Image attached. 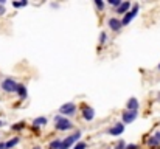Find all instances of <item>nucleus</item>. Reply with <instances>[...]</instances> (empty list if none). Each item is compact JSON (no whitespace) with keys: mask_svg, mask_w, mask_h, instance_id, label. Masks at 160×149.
Instances as JSON below:
<instances>
[{"mask_svg":"<svg viewBox=\"0 0 160 149\" xmlns=\"http://www.w3.org/2000/svg\"><path fill=\"white\" fill-rule=\"evenodd\" d=\"M139 10H140V6H139V3H135L134 5V8L132 10H129L126 14H124V17L121 19V27H126V25H129L132 20H134V17L139 14Z\"/></svg>","mask_w":160,"mask_h":149,"instance_id":"nucleus-3","label":"nucleus"},{"mask_svg":"<svg viewBox=\"0 0 160 149\" xmlns=\"http://www.w3.org/2000/svg\"><path fill=\"white\" fill-rule=\"evenodd\" d=\"M16 93H17L22 99H25V98H27V87H25L24 84H17V90H16Z\"/></svg>","mask_w":160,"mask_h":149,"instance_id":"nucleus-14","label":"nucleus"},{"mask_svg":"<svg viewBox=\"0 0 160 149\" xmlns=\"http://www.w3.org/2000/svg\"><path fill=\"white\" fill-rule=\"evenodd\" d=\"M148 144H149V146H158V144H160V132H155V134L148 140Z\"/></svg>","mask_w":160,"mask_h":149,"instance_id":"nucleus-12","label":"nucleus"},{"mask_svg":"<svg viewBox=\"0 0 160 149\" xmlns=\"http://www.w3.org/2000/svg\"><path fill=\"white\" fill-rule=\"evenodd\" d=\"M76 113V104L73 103H65L59 107V115L62 117H73Z\"/></svg>","mask_w":160,"mask_h":149,"instance_id":"nucleus-4","label":"nucleus"},{"mask_svg":"<svg viewBox=\"0 0 160 149\" xmlns=\"http://www.w3.org/2000/svg\"><path fill=\"white\" fill-rule=\"evenodd\" d=\"M0 149H6V146H5V143H0Z\"/></svg>","mask_w":160,"mask_h":149,"instance_id":"nucleus-26","label":"nucleus"},{"mask_svg":"<svg viewBox=\"0 0 160 149\" xmlns=\"http://www.w3.org/2000/svg\"><path fill=\"white\" fill-rule=\"evenodd\" d=\"M27 5H28L27 0H24V2H13V6L14 8H22V6H27Z\"/></svg>","mask_w":160,"mask_h":149,"instance_id":"nucleus-17","label":"nucleus"},{"mask_svg":"<svg viewBox=\"0 0 160 149\" xmlns=\"http://www.w3.org/2000/svg\"><path fill=\"white\" fill-rule=\"evenodd\" d=\"M106 39H107V34H106V33H101V34H100V42H101V44H104V42H106Z\"/></svg>","mask_w":160,"mask_h":149,"instance_id":"nucleus-23","label":"nucleus"},{"mask_svg":"<svg viewBox=\"0 0 160 149\" xmlns=\"http://www.w3.org/2000/svg\"><path fill=\"white\" fill-rule=\"evenodd\" d=\"M93 3H95V6H97L98 10H103V8H104V2H101V0H95Z\"/></svg>","mask_w":160,"mask_h":149,"instance_id":"nucleus-21","label":"nucleus"},{"mask_svg":"<svg viewBox=\"0 0 160 149\" xmlns=\"http://www.w3.org/2000/svg\"><path fill=\"white\" fill-rule=\"evenodd\" d=\"M79 137H81V132L79 131H76L75 134H72L70 137H67L65 140H62V143H61V147L59 149H70L72 146H75L76 144V141L79 140Z\"/></svg>","mask_w":160,"mask_h":149,"instance_id":"nucleus-2","label":"nucleus"},{"mask_svg":"<svg viewBox=\"0 0 160 149\" xmlns=\"http://www.w3.org/2000/svg\"><path fill=\"white\" fill-rule=\"evenodd\" d=\"M48 123V120L45 117H39V118H34L33 121V128H39V126H45V124Z\"/></svg>","mask_w":160,"mask_h":149,"instance_id":"nucleus-13","label":"nucleus"},{"mask_svg":"<svg viewBox=\"0 0 160 149\" xmlns=\"http://www.w3.org/2000/svg\"><path fill=\"white\" fill-rule=\"evenodd\" d=\"M0 86H2V90L6 92V93H14L17 90V82L14 79H11V78H5Z\"/></svg>","mask_w":160,"mask_h":149,"instance_id":"nucleus-5","label":"nucleus"},{"mask_svg":"<svg viewBox=\"0 0 160 149\" xmlns=\"http://www.w3.org/2000/svg\"><path fill=\"white\" fill-rule=\"evenodd\" d=\"M82 118L86 121H92L95 118V110L92 107H89V106H84L82 107Z\"/></svg>","mask_w":160,"mask_h":149,"instance_id":"nucleus-8","label":"nucleus"},{"mask_svg":"<svg viewBox=\"0 0 160 149\" xmlns=\"http://www.w3.org/2000/svg\"><path fill=\"white\" fill-rule=\"evenodd\" d=\"M3 124H5V123H3V121H0V128H2V126H3Z\"/></svg>","mask_w":160,"mask_h":149,"instance_id":"nucleus-27","label":"nucleus"},{"mask_svg":"<svg viewBox=\"0 0 160 149\" xmlns=\"http://www.w3.org/2000/svg\"><path fill=\"white\" fill-rule=\"evenodd\" d=\"M61 143H62V140H53L51 143H50V149H59L61 147Z\"/></svg>","mask_w":160,"mask_h":149,"instance_id":"nucleus-16","label":"nucleus"},{"mask_svg":"<svg viewBox=\"0 0 160 149\" xmlns=\"http://www.w3.org/2000/svg\"><path fill=\"white\" fill-rule=\"evenodd\" d=\"M126 107H128V110H139V101H137V98H129L126 103Z\"/></svg>","mask_w":160,"mask_h":149,"instance_id":"nucleus-10","label":"nucleus"},{"mask_svg":"<svg viewBox=\"0 0 160 149\" xmlns=\"http://www.w3.org/2000/svg\"><path fill=\"white\" fill-rule=\"evenodd\" d=\"M55 128L58 129V131H70L72 128H73V124H72V121L70 120H67V118H64L62 115H56L55 117Z\"/></svg>","mask_w":160,"mask_h":149,"instance_id":"nucleus-1","label":"nucleus"},{"mask_svg":"<svg viewBox=\"0 0 160 149\" xmlns=\"http://www.w3.org/2000/svg\"><path fill=\"white\" fill-rule=\"evenodd\" d=\"M33 149H42V147H39V146H34V147H33Z\"/></svg>","mask_w":160,"mask_h":149,"instance_id":"nucleus-28","label":"nucleus"},{"mask_svg":"<svg viewBox=\"0 0 160 149\" xmlns=\"http://www.w3.org/2000/svg\"><path fill=\"white\" fill-rule=\"evenodd\" d=\"M115 149H126V143L124 141H118L117 146H115Z\"/></svg>","mask_w":160,"mask_h":149,"instance_id":"nucleus-22","label":"nucleus"},{"mask_svg":"<svg viewBox=\"0 0 160 149\" xmlns=\"http://www.w3.org/2000/svg\"><path fill=\"white\" fill-rule=\"evenodd\" d=\"M109 5H112V6L118 8V6L121 5V0H109Z\"/></svg>","mask_w":160,"mask_h":149,"instance_id":"nucleus-20","label":"nucleus"},{"mask_svg":"<svg viewBox=\"0 0 160 149\" xmlns=\"http://www.w3.org/2000/svg\"><path fill=\"white\" fill-rule=\"evenodd\" d=\"M87 147V144L84 143V141H79V143H76L75 146H73V149H86Z\"/></svg>","mask_w":160,"mask_h":149,"instance_id":"nucleus-19","label":"nucleus"},{"mask_svg":"<svg viewBox=\"0 0 160 149\" xmlns=\"http://www.w3.org/2000/svg\"><path fill=\"white\" fill-rule=\"evenodd\" d=\"M25 128V123L22 121V123H16L14 126H13V131H20V129H24Z\"/></svg>","mask_w":160,"mask_h":149,"instance_id":"nucleus-18","label":"nucleus"},{"mask_svg":"<svg viewBox=\"0 0 160 149\" xmlns=\"http://www.w3.org/2000/svg\"><path fill=\"white\" fill-rule=\"evenodd\" d=\"M126 149H139L137 144H126Z\"/></svg>","mask_w":160,"mask_h":149,"instance_id":"nucleus-24","label":"nucleus"},{"mask_svg":"<svg viewBox=\"0 0 160 149\" xmlns=\"http://www.w3.org/2000/svg\"><path fill=\"white\" fill-rule=\"evenodd\" d=\"M137 115H139V112H137V110H126V112H123V115H121V121H123V124H129V123H132V121L137 118Z\"/></svg>","mask_w":160,"mask_h":149,"instance_id":"nucleus-6","label":"nucleus"},{"mask_svg":"<svg viewBox=\"0 0 160 149\" xmlns=\"http://www.w3.org/2000/svg\"><path fill=\"white\" fill-rule=\"evenodd\" d=\"M124 132V124L123 123H115L113 126L109 129V134L113 135V137H117V135H121Z\"/></svg>","mask_w":160,"mask_h":149,"instance_id":"nucleus-7","label":"nucleus"},{"mask_svg":"<svg viewBox=\"0 0 160 149\" xmlns=\"http://www.w3.org/2000/svg\"><path fill=\"white\" fill-rule=\"evenodd\" d=\"M129 10H131V3H129V2H121V5H120L115 11H117L118 14H126Z\"/></svg>","mask_w":160,"mask_h":149,"instance_id":"nucleus-11","label":"nucleus"},{"mask_svg":"<svg viewBox=\"0 0 160 149\" xmlns=\"http://www.w3.org/2000/svg\"><path fill=\"white\" fill-rule=\"evenodd\" d=\"M107 25H109V28H110L112 31H118V30L121 28V20H118V19H115V17H110V19L107 20Z\"/></svg>","mask_w":160,"mask_h":149,"instance_id":"nucleus-9","label":"nucleus"},{"mask_svg":"<svg viewBox=\"0 0 160 149\" xmlns=\"http://www.w3.org/2000/svg\"><path fill=\"white\" fill-rule=\"evenodd\" d=\"M6 11H5V5H0V16H3Z\"/></svg>","mask_w":160,"mask_h":149,"instance_id":"nucleus-25","label":"nucleus"},{"mask_svg":"<svg viewBox=\"0 0 160 149\" xmlns=\"http://www.w3.org/2000/svg\"><path fill=\"white\" fill-rule=\"evenodd\" d=\"M157 68H158V70H160V64H158V67H157Z\"/></svg>","mask_w":160,"mask_h":149,"instance_id":"nucleus-29","label":"nucleus"},{"mask_svg":"<svg viewBox=\"0 0 160 149\" xmlns=\"http://www.w3.org/2000/svg\"><path fill=\"white\" fill-rule=\"evenodd\" d=\"M17 143H19V137H14V138H11L10 141H6L5 146H6V149H11V147H14Z\"/></svg>","mask_w":160,"mask_h":149,"instance_id":"nucleus-15","label":"nucleus"}]
</instances>
